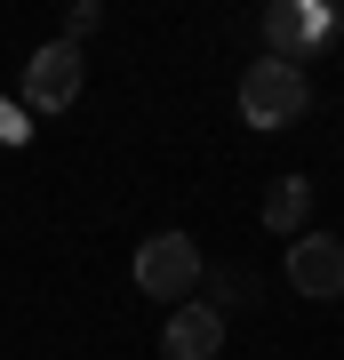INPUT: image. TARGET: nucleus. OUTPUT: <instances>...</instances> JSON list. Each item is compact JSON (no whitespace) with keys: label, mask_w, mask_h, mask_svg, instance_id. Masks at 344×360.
Returning a JSON list of instances; mask_svg holds the SVG:
<instances>
[{"label":"nucleus","mask_w":344,"mask_h":360,"mask_svg":"<svg viewBox=\"0 0 344 360\" xmlns=\"http://www.w3.org/2000/svg\"><path fill=\"white\" fill-rule=\"evenodd\" d=\"M305 112H312L305 65H288V56H256V65L241 72V120H248V129H296Z\"/></svg>","instance_id":"f257e3e1"},{"label":"nucleus","mask_w":344,"mask_h":360,"mask_svg":"<svg viewBox=\"0 0 344 360\" xmlns=\"http://www.w3.org/2000/svg\"><path fill=\"white\" fill-rule=\"evenodd\" d=\"M208 281V257H200V240L192 232H153V240L136 248V288L153 296V304H192V288Z\"/></svg>","instance_id":"f03ea898"},{"label":"nucleus","mask_w":344,"mask_h":360,"mask_svg":"<svg viewBox=\"0 0 344 360\" xmlns=\"http://www.w3.org/2000/svg\"><path fill=\"white\" fill-rule=\"evenodd\" d=\"M80 89H89V49L49 40V49L25 56V112H64Z\"/></svg>","instance_id":"7ed1b4c3"},{"label":"nucleus","mask_w":344,"mask_h":360,"mask_svg":"<svg viewBox=\"0 0 344 360\" xmlns=\"http://www.w3.org/2000/svg\"><path fill=\"white\" fill-rule=\"evenodd\" d=\"M281 264H288V288L296 296H344V240H336V232H296Z\"/></svg>","instance_id":"20e7f679"},{"label":"nucleus","mask_w":344,"mask_h":360,"mask_svg":"<svg viewBox=\"0 0 344 360\" xmlns=\"http://www.w3.org/2000/svg\"><path fill=\"white\" fill-rule=\"evenodd\" d=\"M224 352V312L217 304H177L160 321V360H217Z\"/></svg>","instance_id":"39448f33"},{"label":"nucleus","mask_w":344,"mask_h":360,"mask_svg":"<svg viewBox=\"0 0 344 360\" xmlns=\"http://www.w3.org/2000/svg\"><path fill=\"white\" fill-rule=\"evenodd\" d=\"M265 232H281V240H296V232H312V184L305 176H281V184H265Z\"/></svg>","instance_id":"423d86ee"},{"label":"nucleus","mask_w":344,"mask_h":360,"mask_svg":"<svg viewBox=\"0 0 344 360\" xmlns=\"http://www.w3.org/2000/svg\"><path fill=\"white\" fill-rule=\"evenodd\" d=\"M96 25H104V8H96V0H72V16H64V32H56V40H72V49H80Z\"/></svg>","instance_id":"0eeeda50"},{"label":"nucleus","mask_w":344,"mask_h":360,"mask_svg":"<svg viewBox=\"0 0 344 360\" xmlns=\"http://www.w3.org/2000/svg\"><path fill=\"white\" fill-rule=\"evenodd\" d=\"M248 296H256V288L241 281V272H217V312H224V304H248Z\"/></svg>","instance_id":"6e6552de"},{"label":"nucleus","mask_w":344,"mask_h":360,"mask_svg":"<svg viewBox=\"0 0 344 360\" xmlns=\"http://www.w3.org/2000/svg\"><path fill=\"white\" fill-rule=\"evenodd\" d=\"M32 129H25V112H16V104H0V144H25Z\"/></svg>","instance_id":"1a4fd4ad"}]
</instances>
